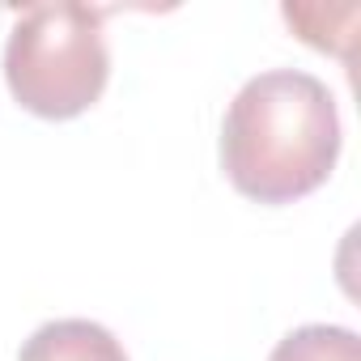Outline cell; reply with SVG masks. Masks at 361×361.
Masks as SVG:
<instances>
[{
	"mask_svg": "<svg viewBox=\"0 0 361 361\" xmlns=\"http://www.w3.org/2000/svg\"><path fill=\"white\" fill-rule=\"evenodd\" d=\"M18 361H128V353L102 323L56 319L22 344Z\"/></svg>",
	"mask_w": 361,
	"mask_h": 361,
	"instance_id": "3",
	"label": "cell"
},
{
	"mask_svg": "<svg viewBox=\"0 0 361 361\" xmlns=\"http://www.w3.org/2000/svg\"><path fill=\"white\" fill-rule=\"evenodd\" d=\"M268 361H361V340L353 327L336 323H306L289 331Z\"/></svg>",
	"mask_w": 361,
	"mask_h": 361,
	"instance_id": "4",
	"label": "cell"
},
{
	"mask_svg": "<svg viewBox=\"0 0 361 361\" xmlns=\"http://www.w3.org/2000/svg\"><path fill=\"white\" fill-rule=\"evenodd\" d=\"M102 9L30 5L5 43L9 94L39 119H73L90 111L111 77Z\"/></svg>",
	"mask_w": 361,
	"mask_h": 361,
	"instance_id": "2",
	"label": "cell"
},
{
	"mask_svg": "<svg viewBox=\"0 0 361 361\" xmlns=\"http://www.w3.org/2000/svg\"><path fill=\"white\" fill-rule=\"evenodd\" d=\"M340 157V115L331 90L302 68L251 77L221 123V166L259 204H293L327 183Z\"/></svg>",
	"mask_w": 361,
	"mask_h": 361,
	"instance_id": "1",
	"label": "cell"
}]
</instances>
